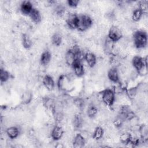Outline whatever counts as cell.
<instances>
[{
	"label": "cell",
	"mask_w": 148,
	"mask_h": 148,
	"mask_svg": "<svg viewBox=\"0 0 148 148\" xmlns=\"http://www.w3.org/2000/svg\"><path fill=\"white\" fill-rule=\"evenodd\" d=\"M75 103L76 104V105L79 107V108H81L82 107L83 105V100H82L81 99H76L75 101Z\"/></svg>",
	"instance_id": "f546056e"
},
{
	"label": "cell",
	"mask_w": 148,
	"mask_h": 148,
	"mask_svg": "<svg viewBox=\"0 0 148 148\" xmlns=\"http://www.w3.org/2000/svg\"><path fill=\"white\" fill-rule=\"evenodd\" d=\"M132 63L135 69L139 72L145 66L144 60L139 56L134 57L132 60Z\"/></svg>",
	"instance_id": "9c48e42d"
},
{
	"label": "cell",
	"mask_w": 148,
	"mask_h": 148,
	"mask_svg": "<svg viewBox=\"0 0 148 148\" xmlns=\"http://www.w3.org/2000/svg\"><path fill=\"white\" fill-rule=\"evenodd\" d=\"M67 3L70 7L75 8L78 5L79 1L78 0H68L67 1Z\"/></svg>",
	"instance_id": "83f0119b"
},
{
	"label": "cell",
	"mask_w": 148,
	"mask_h": 148,
	"mask_svg": "<svg viewBox=\"0 0 148 148\" xmlns=\"http://www.w3.org/2000/svg\"><path fill=\"white\" fill-rule=\"evenodd\" d=\"M131 139V136L128 133H123L120 136V139L121 142L123 143L127 144Z\"/></svg>",
	"instance_id": "484cf974"
},
{
	"label": "cell",
	"mask_w": 148,
	"mask_h": 148,
	"mask_svg": "<svg viewBox=\"0 0 148 148\" xmlns=\"http://www.w3.org/2000/svg\"><path fill=\"white\" fill-rule=\"evenodd\" d=\"M77 16L76 14H71L66 19V24L69 28L71 29H76L77 25Z\"/></svg>",
	"instance_id": "9a60e30c"
},
{
	"label": "cell",
	"mask_w": 148,
	"mask_h": 148,
	"mask_svg": "<svg viewBox=\"0 0 148 148\" xmlns=\"http://www.w3.org/2000/svg\"><path fill=\"white\" fill-rule=\"evenodd\" d=\"M140 132L141 135L143 137L147 135V128L146 126H142L140 128Z\"/></svg>",
	"instance_id": "f1b7e54d"
},
{
	"label": "cell",
	"mask_w": 148,
	"mask_h": 148,
	"mask_svg": "<svg viewBox=\"0 0 148 148\" xmlns=\"http://www.w3.org/2000/svg\"><path fill=\"white\" fill-rule=\"evenodd\" d=\"M143 12L140 8H138L134 10L132 14V18L134 21H138L142 17Z\"/></svg>",
	"instance_id": "d6986e66"
},
{
	"label": "cell",
	"mask_w": 148,
	"mask_h": 148,
	"mask_svg": "<svg viewBox=\"0 0 148 148\" xmlns=\"http://www.w3.org/2000/svg\"><path fill=\"white\" fill-rule=\"evenodd\" d=\"M72 67L73 69V72L75 75H76L77 76L81 77L84 75V69L83 65L82 64L80 61L76 60L75 62L73 64Z\"/></svg>",
	"instance_id": "5b68a950"
},
{
	"label": "cell",
	"mask_w": 148,
	"mask_h": 148,
	"mask_svg": "<svg viewBox=\"0 0 148 148\" xmlns=\"http://www.w3.org/2000/svg\"><path fill=\"white\" fill-rule=\"evenodd\" d=\"M64 131L60 126L56 125L52 130L51 136L54 140H58L60 139L63 135Z\"/></svg>",
	"instance_id": "30bf717a"
},
{
	"label": "cell",
	"mask_w": 148,
	"mask_h": 148,
	"mask_svg": "<svg viewBox=\"0 0 148 148\" xmlns=\"http://www.w3.org/2000/svg\"><path fill=\"white\" fill-rule=\"evenodd\" d=\"M10 78V74L9 73L6 71V70L3 69V68L1 69V72H0V80L1 82L5 83L7 82L9 79Z\"/></svg>",
	"instance_id": "7402d4cb"
},
{
	"label": "cell",
	"mask_w": 148,
	"mask_h": 148,
	"mask_svg": "<svg viewBox=\"0 0 148 148\" xmlns=\"http://www.w3.org/2000/svg\"><path fill=\"white\" fill-rule=\"evenodd\" d=\"M23 46L25 49H29L32 46V41L27 34H24L22 37Z\"/></svg>",
	"instance_id": "ffe728a7"
},
{
	"label": "cell",
	"mask_w": 148,
	"mask_h": 148,
	"mask_svg": "<svg viewBox=\"0 0 148 148\" xmlns=\"http://www.w3.org/2000/svg\"><path fill=\"white\" fill-rule=\"evenodd\" d=\"M56 12L57 14L62 15L65 12V8L62 5H60L56 7Z\"/></svg>",
	"instance_id": "4316f807"
},
{
	"label": "cell",
	"mask_w": 148,
	"mask_h": 148,
	"mask_svg": "<svg viewBox=\"0 0 148 148\" xmlns=\"http://www.w3.org/2000/svg\"><path fill=\"white\" fill-rule=\"evenodd\" d=\"M103 135V130L101 127H97L94 131L92 137L94 139L96 140H98L101 139Z\"/></svg>",
	"instance_id": "ac0fdd59"
},
{
	"label": "cell",
	"mask_w": 148,
	"mask_h": 148,
	"mask_svg": "<svg viewBox=\"0 0 148 148\" xmlns=\"http://www.w3.org/2000/svg\"><path fill=\"white\" fill-rule=\"evenodd\" d=\"M108 77L110 80L117 83L119 80V75L117 69L116 68H110L108 72Z\"/></svg>",
	"instance_id": "5bb4252c"
},
{
	"label": "cell",
	"mask_w": 148,
	"mask_h": 148,
	"mask_svg": "<svg viewBox=\"0 0 148 148\" xmlns=\"http://www.w3.org/2000/svg\"><path fill=\"white\" fill-rule=\"evenodd\" d=\"M83 120L80 115H76L73 119V125L76 128H80L83 126Z\"/></svg>",
	"instance_id": "44dd1931"
},
{
	"label": "cell",
	"mask_w": 148,
	"mask_h": 148,
	"mask_svg": "<svg viewBox=\"0 0 148 148\" xmlns=\"http://www.w3.org/2000/svg\"><path fill=\"white\" fill-rule=\"evenodd\" d=\"M33 9L32 4L30 1H24L21 4L20 10L21 13L24 15H29Z\"/></svg>",
	"instance_id": "52a82bcc"
},
{
	"label": "cell",
	"mask_w": 148,
	"mask_h": 148,
	"mask_svg": "<svg viewBox=\"0 0 148 148\" xmlns=\"http://www.w3.org/2000/svg\"><path fill=\"white\" fill-rule=\"evenodd\" d=\"M84 59L90 68L95 66L97 62V58L92 53H87L84 55Z\"/></svg>",
	"instance_id": "4fadbf2b"
},
{
	"label": "cell",
	"mask_w": 148,
	"mask_h": 148,
	"mask_svg": "<svg viewBox=\"0 0 148 148\" xmlns=\"http://www.w3.org/2000/svg\"><path fill=\"white\" fill-rule=\"evenodd\" d=\"M6 133L9 138L13 139L17 138L20 134V131L18 127L16 126H12L6 129Z\"/></svg>",
	"instance_id": "8fae6325"
},
{
	"label": "cell",
	"mask_w": 148,
	"mask_h": 148,
	"mask_svg": "<svg viewBox=\"0 0 148 148\" xmlns=\"http://www.w3.org/2000/svg\"><path fill=\"white\" fill-rule=\"evenodd\" d=\"M102 99L106 105L112 106L115 100L114 92L111 89H106L102 94Z\"/></svg>",
	"instance_id": "3957f363"
},
{
	"label": "cell",
	"mask_w": 148,
	"mask_h": 148,
	"mask_svg": "<svg viewBox=\"0 0 148 148\" xmlns=\"http://www.w3.org/2000/svg\"><path fill=\"white\" fill-rule=\"evenodd\" d=\"M108 38L113 42L119 41L122 38L121 30L116 26L111 27L108 32Z\"/></svg>",
	"instance_id": "277c9868"
},
{
	"label": "cell",
	"mask_w": 148,
	"mask_h": 148,
	"mask_svg": "<svg viewBox=\"0 0 148 148\" xmlns=\"http://www.w3.org/2000/svg\"><path fill=\"white\" fill-rule=\"evenodd\" d=\"M98 110L97 107L94 105H91L88 107L87 109V115L89 117H94L97 113Z\"/></svg>",
	"instance_id": "cb8c5ba5"
},
{
	"label": "cell",
	"mask_w": 148,
	"mask_h": 148,
	"mask_svg": "<svg viewBox=\"0 0 148 148\" xmlns=\"http://www.w3.org/2000/svg\"><path fill=\"white\" fill-rule=\"evenodd\" d=\"M65 60L66 64L69 66H72L76 61V54L72 49L68 50L65 56Z\"/></svg>",
	"instance_id": "8992f818"
},
{
	"label": "cell",
	"mask_w": 148,
	"mask_h": 148,
	"mask_svg": "<svg viewBox=\"0 0 148 148\" xmlns=\"http://www.w3.org/2000/svg\"><path fill=\"white\" fill-rule=\"evenodd\" d=\"M29 16L32 20L35 23H39L41 21V15L39 10L35 8H34L29 14Z\"/></svg>",
	"instance_id": "e0dca14e"
},
{
	"label": "cell",
	"mask_w": 148,
	"mask_h": 148,
	"mask_svg": "<svg viewBox=\"0 0 148 148\" xmlns=\"http://www.w3.org/2000/svg\"><path fill=\"white\" fill-rule=\"evenodd\" d=\"M51 41L54 46H58L61 45L62 42V37L60 34L58 33L54 34L51 37Z\"/></svg>",
	"instance_id": "603a6c76"
},
{
	"label": "cell",
	"mask_w": 148,
	"mask_h": 148,
	"mask_svg": "<svg viewBox=\"0 0 148 148\" xmlns=\"http://www.w3.org/2000/svg\"><path fill=\"white\" fill-rule=\"evenodd\" d=\"M51 58V55L50 52L47 50L44 51L42 54L40 59L41 64H42L43 65H47L50 62Z\"/></svg>",
	"instance_id": "2e32d148"
},
{
	"label": "cell",
	"mask_w": 148,
	"mask_h": 148,
	"mask_svg": "<svg viewBox=\"0 0 148 148\" xmlns=\"http://www.w3.org/2000/svg\"><path fill=\"white\" fill-rule=\"evenodd\" d=\"M32 98V93L29 91H27L23 94L22 101L24 103L27 104L31 102Z\"/></svg>",
	"instance_id": "d4e9b609"
},
{
	"label": "cell",
	"mask_w": 148,
	"mask_h": 148,
	"mask_svg": "<svg viewBox=\"0 0 148 148\" xmlns=\"http://www.w3.org/2000/svg\"><path fill=\"white\" fill-rule=\"evenodd\" d=\"M134 42L135 47L142 49L146 46L147 43V34L143 31H137L134 34Z\"/></svg>",
	"instance_id": "6da1fadb"
},
{
	"label": "cell",
	"mask_w": 148,
	"mask_h": 148,
	"mask_svg": "<svg viewBox=\"0 0 148 148\" xmlns=\"http://www.w3.org/2000/svg\"><path fill=\"white\" fill-rule=\"evenodd\" d=\"M43 83L45 87L48 90H52L54 87V82L53 79L50 75H45L43 79Z\"/></svg>",
	"instance_id": "7c38bea8"
},
{
	"label": "cell",
	"mask_w": 148,
	"mask_h": 148,
	"mask_svg": "<svg viewBox=\"0 0 148 148\" xmlns=\"http://www.w3.org/2000/svg\"><path fill=\"white\" fill-rule=\"evenodd\" d=\"M86 143V140L84 136L80 134H77L74 138L73 142V146L76 148L83 147Z\"/></svg>",
	"instance_id": "ba28073f"
},
{
	"label": "cell",
	"mask_w": 148,
	"mask_h": 148,
	"mask_svg": "<svg viewBox=\"0 0 148 148\" xmlns=\"http://www.w3.org/2000/svg\"><path fill=\"white\" fill-rule=\"evenodd\" d=\"M92 24V19L87 15L77 16L76 29L80 31H84Z\"/></svg>",
	"instance_id": "7a4b0ae2"
}]
</instances>
